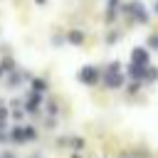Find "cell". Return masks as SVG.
Here are the masks:
<instances>
[{"instance_id":"obj_2","label":"cell","mask_w":158,"mask_h":158,"mask_svg":"<svg viewBox=\"0 0 158 158\" xmlns=\"http://www.w3.org/2000/svg\"><path fill=\"white\" fill-rule=\"evenodd\" d=\"M81 79H84V81H91V79H94V72H91V67H86V72L81 74Z\"/></svg>"},{"instance_id":"obj_3","label":"cell","mask_w":158,"mask_h":158,"mask_svg":"<svg viewBox=\"0 0 158 158\" xmlns=\"http://www.w3.org/2000/svg\"><path fill=\"white\" fill-rule=\"evenodd\" d=\"M106 81H109V86H116V84H121V77H116V74H111V77H109Z\"/></svg>"},{"instance_id":"obj_1","label":"cell","mask_w":158,"mask_h":158,"mask_svg":"<svg viewBox=\"0 0 158 158\" xmlns=\"http://www.w3.org/2000/svg\"><path fill=\"white\" fill-rule=\"evenodd\" d=\"M133 59H136V62H141V64H143V62H146V59H148V57H146V52H143V49H136V52H133Z\"/></svg>"}]
</instances>
